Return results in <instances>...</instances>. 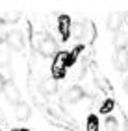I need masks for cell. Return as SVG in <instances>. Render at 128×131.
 Instances as JSON below:
<instances>
[{
	"label": "cell",
	"mask_w": 128,
	"mask_h": 131,
	"mask_svg": "<svg viewBox=\"0 0 128 131\" xmlns=\"http://www.w3.org/2000/svg\"><path fill=\"white\" fill-rule=\"evenodd\" d=\"M123 22H124V15L123 13H117V11H113V13H109L108 15V28L112 30V31H119L123 28Z\"/></svg>",
	"instance_id": "obj_7"
},
{
	"label": "cell",
	"mask_w": 128,
	"mask_h": 131,
	"mask_svg": "<svg viewBox=\"0 0 128 131\" xmlns=\"http://www.w3.org/2000/svg\"><path fill=\"white\" fill-rule=\"evenodd\" d=\"M52 80L56 81V80H63L65 78V74H67V68L63 67V63H61V59H59V52L54 56V63H52Z\"/></svg>",
	"instance_id": "obj_6"
},
{
	"label": "cell",
	"mask_w": 128,
	"mask_h": 131,
	"mask_svg": "<svg viewBox=\"0 0 128 131\" xmlns=\"http://www.w3.org/2000/svg\"><path fill=\"white\" fill-rule=\"evenodd\" d=\"M21 19V11H17V9H10V11H6L4 15H0V22H17Z\"/></svg>",
	"instance_id": "obj_11"
},
{
	"label": "cell",
	"mask_w": 128,
	"mask_h": 131,
	"mask_svg": "<svg viewBox=\"0 0 128 131\" xmlns=\"http://www.w3.org/2000/svg\"><path fill=\"white\" fill-rule=\"evenodd\" d=\"M0 39H2V37H0Z\"/></svg>",
	"instance_id": "obj_21"
},
{
	"label": "cell",
	"mask_w": 128,
	"mask_h": 131,
	"mask_svg": "<svg viewBox=\"0 0 128 131\" xmlns=\"http://www.w3.org/2000/svg\"><path fill=\"white\" fill-rule=\"evenodd\" d=\"M58 31L61 35L63 42L71 39V17L69 15H59L58 17Z\"/></svg>",
	"instance_id": "obj_2"
},
{
	"label": "cell",
	"mask_w": 128,
	"mask_h": 131,
	"mask_svg": "<svg viewBox=\"0 0 128 131\" xmlns=\"http://www.w3.org/2000/svg\"><path fill=\"white\" fill-rule=\"evenodd\" d=\"M59 59H61V63L65 68H69L76 63V59H78V56L74 54V52H59Z\"/></svg>",
	"instance_id": "obj_10"
},
{
	"label": "cell",
	"mask_w": 128,
	"mask_h": 131,
	"mask_svg": "<svg viewBox=\"0 0 128 131\" xmlns=\"http://www.w3.org/2000/svg\"><path fill=\"white\" fill-rule=\"evenodd\" d=\"M6 42H7V46H10V48H13V50H21V48L24 46L22 33H21V31H17V30L10 31V33L6 35Z\"/></svg>",
	"instance_id": "obj_4"
},
{
	"label": "cell",
	"mask_w": 128,
	"mask_h": 131,
	"mask_svg": "<svg viewBox=\"0 0 128 131\" xmlns=\"http://www.w3.org/2000/svg\"><path fill=\"white\" fill-rule=\"evenodd\" d=\"M115 68L119 72L128 70V50L126 48H119L115 52Z\"/></svg>",
	"instance_id": "obj_5"
},
{
	"label": "cell",
	"mask_w": 128,
	"mask_h": 131,
	"mask_svg": "<svg viewBox=\"0 0 128 131\" xmlns=\"http://www.w3.org/2000/svg\"><path fill=\"white\" fill-rule=\"evenodd\" d=\"M85 131H98V118H97V115H89L87 116V129Z\"/></svg>",
	"instance_id": "obj_13"
},
{
	"label": "cell",
	"mask_w": 128,
	"mask_h": 131,
	"mask_svg": "<svg viewBox=\"0 0 128 131\" xmlns=\"http://www.w3.org/2000/svg\"><path fill=\"white\" fill-rule=\"evenodd\" d=\"M119 129V124L113 116H108L106 122H104V131H117Z\"/></svg>",
	"instance_id": "obj_14"
},
{
	"label": "cell",
	"mask_w": 128,
	"mask_h": 131,
	"mask_svg": "<svg viewBox=\"0 0 128 131\" xmlns=\"http://www.w3.org/2000/svg\"><path fill=\"white\" fill-rule=\"evenodd\" d=\"M37 50H39L45 57L56 56V54H58V42L54 41L52 35H41L39 41H37Z\"/></svg>",
	"instance_id": "obj_1"
},
{
	"label": "cell",
	"mask_w": 128,
	"mask_h": 131,
	"mask_svg": "<svg viewBox=\"0 0 128 131\" xmlns=\"http://www.w3.org/2000/svg\"><path fill=\"white\" fill-rule=\"evenodd\" d=\"M43 87H45V92H48V94L56 92V81L52 80V78H48V80L43 83Z\"/></svg>",
	"instance_id": "obj_15"
},
{
	"label": "cell",
	"mask_w": 128,
	"mask_h": 131,
	"mask_svg": "<svg viewBox=\"0 0 128 131\" xmlns=\"http://www.w3.org/2000/svg\"><path fill=\"white\" fill-rule=\"evenodd\" d=\"M13 131H28L26 127H19V129H13Z\"/></svg>",
	"instance_id": "obj_20"
},
{
	"label": "cell",
	"mask_w": 128,
	"mask_h": 131,
	"mask_svg": "<svg viewBox=\"0 0 128 131\" xmlns=\"http://www.w3.org/2000/svg\"><path fill=\"white\" fill-rule=\"evenodd\" d=\"M4 87H6V80H4V76L0 74V92H4Z\"/></svg>",
	"instance_id": "obj_18"
},
{
	"label": "cell",
	"mask_w": 128,
	"mask_h": 131,
	"mask_svg": "<svg viewBox=\"0 0 128 131\" xmlns=\"http://www.w3.org/2000/svg\"><path fill=\"white\" fill-rule=\"evenodd\" d=\"M124 45H126V35H124V33H117V37H115V46H117V50H119V48H124Z\"/></svg>",
	"instance_id": "obj_16"
},
{
	"label": "cell",
	"mask_w": 128,
	"mask_h": 131,
	"mask_svg": "<svg viewBox=\"0 0 128 131\" xmlns=\"http://www.w3.org/2000/svg\"><path fill=\"white\" fill-rule=\"evenodd\" d=\"M113 107H115V102H113L112 98H108V100L102 102V105H100V113H102V115H108L109 111H113Z\"/></svg>",
	"instance_id": "obj_12"
},
{
	"label": "cell",
	"mask_w": 128,
	"mask_h": 131,
	"mask_svg": "<svg viewBox=\"0 0 128 131\" xmlns=\"http://www.w3.org/2000/svg\"><path fill=\"white\" fill-rule=\"evenodd\" d=\"M82 98H84V91L80 89V87H76V85L71 87V89L65 92V100L69 103H78Z\"/></svg>",
	"instance_id": "obj_8"
},
{
	"label": "cell",
	"mask_w": 128,
	"mask_h": 131,
	"mask_svg": "<svg viewBox=\"0 0 128 131\" xmlns=\"http://www.w3.org/2000/svg\"><path fill=\"white\" fill-rule=\"evenodd\" d=\"M30 113H32L30 105H28V103H24V102H21L19 105H17V109H15V116L19 120H28L30 118Z\"/></svg>",
	"instance_id": "obj_9"
},
{
	"label": "cell",
	"mask_w": 128,
	"mask_h": 131,
	"mask_svg": "<svg viewBox=\"0 0 128 131\" xmlns=\"http://www.w3.org/2000/svg\"><path fill=\"white\" fill-rule=\"evenodd\" d=\"M84 33H85V26H84L82 22L76 24V26H74V35H76V37H82Z\"/></svg>",
	"instance_id": "obj_17"
},
{
	"label": "cell",
	"mask_w": 128,
	"mask_h": 131,
	"mask_svg": "<svg viewBox=\"0 0 128 131\" xmlns=\"http://www.w3.org/2000/svg\"><path fill=\"white\" fill-rule=\"evenodd\" d=\"M4 94H6V98L10 100L13 105H19V103H21V92H19V89H17V85L13 81H6Z\"/></svg>",
	"instance_id": "obj_3"
},
{
	"label": "cell",
	"mask_w": 128,
	"mask_h": 131,
	"mask_svg": "<svg viewBox=\"0 0 128 131\" xmlns=\"http://www.w3.org/2000/svg\"><path fill=\"white\" fill-rule=\"evenodd\" d=\"M124 91L128 92V78H126V81H124Z\"/></svg>",
	"instance_id": "obj_19"
}]
</instances>
